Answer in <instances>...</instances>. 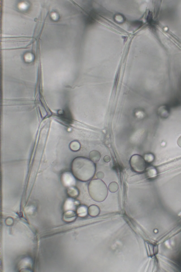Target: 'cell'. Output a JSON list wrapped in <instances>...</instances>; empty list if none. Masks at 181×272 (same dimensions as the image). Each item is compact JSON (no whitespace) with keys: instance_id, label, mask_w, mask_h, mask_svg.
<instances>
[{"instance_id":"12","label":"cell","mask_w":181,"mask_h":272,"mask_svg":"<svg viewBox=\"0 0 181 272\" xmlns=\"http://www.w3.org/2000/svg\"><path fill=\"white\" fill-rule=\"evenodd\" d=\"M177 143L179 146L181 148V136L179 138L178 140H177Z\"/></svg>"},{"instance_id":"3","label":"cell","mask_w":181,"mask_h":272,"mask_svg":"<svg viewBox=\"0 0 181 272\" xmlns=\"http://www.w3.org/2000/svg\"><path fill=\"white\" fill-rule=\"evenodd\" d=\"M130 164L133 170L137 173L144 172L146 167V161L139 155H133L130 160Z\"/></svg>"},{"instance_id":"7","label":"cell","mask_w":181,"mask_h":272,"mask_svg":"<svg viewBox=\"0 0 181 272\" xmlns=\"http://www.w3.org/2000/svg\"><path fill=\"white\" fill-rule=\"evenodd\" d=\"M119 185L117 182H112L109 184L108 186L109 191L112 193L117 192L119 189Z\"/></svg>"},{"instance_id":"11","label":"cell","mask_w":181,"mask_h":272,"mask_svg":"<svg viewBox=\"0 0 181 272\" xmlns=\"http://www.w3.org/2000/svg\"><path fill=\"white\" fill-rule=\"evenodd\" d=\"M103 159L104 161L107 162V163H108V162H110L111 160L110 157L108 156H105L104 157Z\"/></svg>"},{"instance_id":"4","label":"cell","mask_w":181,"mask_h":272,"mask_svg":"<svg viewBox=\"0 0 181 272\" xmlns=\"http://www.w3.org/2000/svg\"><path fill=\"white\" fill-rule=\"evenodd\" d=\"M62 181L64 184L66 186H72L76 183V180L73 175L69 173H65L63 174Z\"/></svg>"},{"instance_id":"8","label":"cell","mask_w":181,"mask_h":272,"mask_svg":"<svg viewBox=\"0 0 181 272\" xmlns=\"http://www.w3.org/2000/svg\"><path fill=\"white\" fill-rule=\"evenodd\" d=\"M70 147L73 151H76L79 150L80 146L79 143L76 141H73L71 143Z\"/></svg>"},{"instance_id":"1","label":"cell","mask_w":181,"mask_h":272,"mask_svg":"<svg viewBox=\"0 0 181 272\" xmlns=\"http://www.w3.org/2000/svg\"><path fill=\"white\" fill-rule=\"evenodd\" d=\"M73 175L82 181H88L94 176L96 167L90 159L84 157H78L73 160L71 164Z\"/></svg>"},{"instance_id":"2","label":"cell","mask_w":181,"mask_h":272,"mask_svg":"<svg viewBox=\"0 0 181 272\" xmlns=\"http://www.w3.org/2000/svg\"><path fill=\"white\" fill-rule=\"evenodd\" d=\"M88 188L90 197L97 202L105 201L108 195V188L101 179L92 180L89 183Z\"/></svg>"},{"instance_id":"5","label":"cell","mask_w":181,"mask_h":272,"mask_svg":"<svg viewBox=\"0 0 181 272\" xmlns=\"http://www.w3.org/2000/svg\"><path fill=\"white\" fill-rule=\"evenodd\" d=\"M88 213L90 216L95 217L100 214V210L98 206L95 205H92L89 207Z\"/></svg>"},{"instance_id":"9","label":"cell","mask_w":181,"mask_h":272,"mask_svg":"<svg viewBox=\"0 0 181 272\" xmlns=\"http://www.w3.org/2000/svg\"><path fill=\"white\" fill-rule=\"evenodd\" d=\"M78 213H79L80 216H84L87 213V208L83 206L81 207L78 209Z\"/></svg>"},{"instance_id":"6","label":"cell","mask_w":181,"mask_h":272,"mask_svg":"<svg viewBox=\"0 0 181 272\" xmlns=\"http://www.w3.org/2000/svg\"><path fill=\"white\" fill-rule=\"evenodd\" d=\"M89 156L90 160L93 162H98L101 158L100 153L96 150H93L90 151Z\"/></svg>"},{"instance_id":"10","label":"cell","mask_w":181,"mask_h":272,"mask_svg":"<svg viewBox=\"0 0 181 272\" xmlns=\"http://www.w3.org/2000/svg\"><path fill=\"white\" fill-rule=\"evenodd\" d=\"M96 176L97 178L102 179L105 177V174H104L103 172H101V171H100V172L97 173Z\"/></svg>"}]
</instances>
